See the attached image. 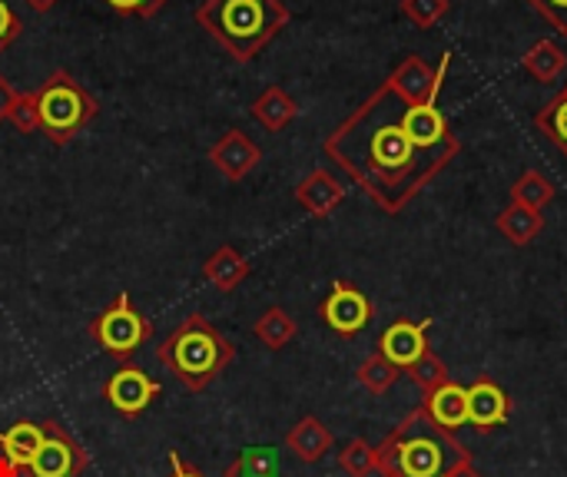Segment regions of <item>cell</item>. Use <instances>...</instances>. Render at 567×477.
Masks as SVG:
<instances>
[{"label":"cell","mask_w":567,"mask_h":477,"mask_svg":"<svg viewBox=\"0 0 567 477\" xmlns=\"http://www.w3.org/2000/svg\"><path fill=\"white\" fill-rule=\"evenodd\" d=\"M512 398L508 392L492 382V379H478L468 385V425L478 432V435H488L502 425L512 422Z\"/></svg>","instance_id":"10"},{"label":"cell","mask_w":567,"mask_h":477,"mask_svg":"<svg viewBox=\"0 0 567 477\" xmlns=\"http://www.w3.org/2000/svg\"><path fill=\"white\" fill-rule=\"evenodd\" d=\"M528 7H532L545 23H551L561 37H567V0H528Z\"/></svg>","instance_id":"30"},{"label":"cell","mask_w":567,"mask_h":477,"mask_svg":"<svg viewBox=\"0 0 567 477\" xmlns=\"http://www.w3.org/2000/svg\"><path fill=\"white\" fill-rule=\"evenodd\" d=\"M535 126H538V133H545L561 153L567 156V93L561 90L555 100H548L542 110H538V116H535Z\"/></svg>","instance_id":"23"},{"label":"cell","mask_w":567,"mask_h":477,"mask_svg":"<svg viewBox=\"0 0 567 477\" xmlns=\"http://www.w3.org/2000/svg\"><path fill=\"white\" fill-rule=\"evenodd\" d=\"M256 339L262 345H269V349H282V345H289L296 339V322L282 309H269L256 322Z\"/></svg>","instance_id":"25"},{"label":"cell","mask_w":567,"mask_h":477,"mask_svg":"<svg viewBox=\"0 0 567 477\" xmlns=\"http://www.w3.org/2000/svg\"><path fill=\"white\" fill-rule=\"evenodd\" d=\"M27 3H30L33 10H50V7H53V3H60V0H27Z\"/></svg>","instance_id":"35"},{"label":"cell","mask_w":567,"mask_h":477,"mask_svg":"<svg viewBox=\"0 0 567 477\" xmlns=\"http://www.w3.org/2000/svg\"><path fill=\"white\" fill-rule=\"evenodd\" d=\"M279 475V452L276 448H246L226 477H276Z\"/></svg>","instance_id":"24"},{"label":"cell","mask_w":567,"mask_h":477,"mask_svg":"<svg viewBox=\"0 0 567 477\" xmlns=\"http://www.w3.org/2000/svg\"><path fill=\"white\" fill-rule=\"evenodd\" d=\"M33 96L40 113V133L56 146L70 143L96 116V100L66 70H53Z\"/></svg>","instance_id":"5"},{"label":"cell","mask_w":567,"mask_h":477,"mask_svg":"<svg viewBox=\"0 0 567 477\" xmlns=\"http://www.w3.org/2000/svg\"><path fill=\"white\" fill-rule=\"evenodd\" d=\"M375 465L382 477H455L475 462L455 432H445L425 408H415L375 448Z\"/></svg>","instance_id":"2"},{"label":"cell","mask_w":567,"mask_h":477,"mask_svg":"<svg viewBox=\"0 0 567 477\" xmlns=\"http://www.w3.org/2000/svg\"><path fill=\"white\" fill-rule=\"evenodd\" d=\"M422 408L432 415L435 425H442L445 432H458L468 425V388L458 385L455 379H449L445 385H439L435 392L425 395Z\"/></svg>","instance_id":"14"},{"label":"cell","mask_w":567,"mask_h":477,"mask_svg":"<svg viewBox=\"0 0 567 477\" xmlns=\"http://www.w3.org/2000/svg\"><path fill=\"white\" fill-rule=\"evenodd\" d=\"M113 10L120 13H136V17H153L156 10H163L169 0H106Z\"/></svg>","instance_id":"31"},{"label":"cell","mask_w":567,"mask_h":477,"mask_svg":"<svg viewBox=\"0 0 567 477\" xmlns=\"http://www.w3.org/2000/svg\"><path fill=\"white\" fill-rule=\"evenodd\" d=\"M246 276H249V262L236 249H229V246H223L219 252H213L209 262H206V279L216 289H223V292H233Z\"/></svg>","instance_id":"21"},{"label":"cell","mask_w":567,"mask_h":477,"mask_svg":"<svg viewBox=\"0 0 567 477\" xmlns=\"http://www.w3.org/2000/svg\"><path fill=\"white\" fill-rule=\"evenodd\" d=\"M196 20L233 60L249 63L279 37L289 10L282 0H203Z\"/></svg>","instance_id":"3"},{"label":"cell","mask_w":567,"mask_h":477,"mask_svg":"<svg viewBox=\"0 0 567 477\" xmlns=\"http://www.w3.org/2000/svg\"><path fill=\"white\" fill-rule=\"evenodd\" d=\"M495 226H498V232H502L512 246L525 249V246H532V242L545 232V212H535V209H528V206L508 203V206L498 212Z\"/></svg>","instance_id":"15"},{"label":"cell","mask_w":567,"mask_h":477,"mask_svg":"<svg viewBox=\"0 0 567 477\" xmlns=\"http://www.w3.org/2000/svg\"><path fill=\"white\" fill-rule=\"evenodd\" d=\"M13 100H17V90H13V86H10V80L0 73V120H7V116H10Z\"/></svg>","instance_id":"33"},{"label":"cell","mask_w":567,"mask_h":477,"mask_svg":"<svg viewBox=\"0 0 567 477\" xmlns=\"http://www.w3.org/2000/svg\"><path fill=\"white\" fill-rule=\"evenodd\" d=\"M209 159H213V166H216L226 179H243V176H249V173L256 169V163H259V146H256L246 133L229 129V133L209 149Z\"/></svg>","instance_id":"13"},{"label":"cell","mask_w":567,"mask_h":477,"mask_svg":"<svg viewBox=\"0 0 567 477\" xmlns=\"http://www.w3.org/2000/svg\"><path fill=\"white\" fill-rule=\"evenodd\" d=\"M40 442H43V425L17 422V425H10L7 432H0V458H3L13 471H20V468H27V465L33 462Z\"/></svg>","instance_id":"16"},{"label":"cell","mask_w":567,"mask_h":477,"mask_svg":"<svg viewBox=\"0 0 567 477\" xmlns=\"http://www.w3.org/2000/svg\"><path fill=\"white\" fill-rule=\"evenodd\" d=\"M17 37H20V17L0 0V53H3Z\"/></svg>","instance_id":"32"},{"label":"cell","mask_w":567,"mask_h":477,"mask_svg":"<svg viewBox=\"0 0 567 477\" xmlns=\"http://www.w3.org/2000/svg\"><path fill=\"white\" fill-rule=\"evenodd\" d=\"M555 196H558L555 183H551L545 173H538V169H525V173L515 179V186H512V203L528 206V209H535V212H542L545 206H551Z\"/></svg>","instance_id":"20"},{"label":"cell","mask_w":567,"mask_h":477,"mask_svg":"<svg viewBox=\"0 0 567 477\" xmlns=\"http://www.w3.org/2000/svg\"><path fill=\"white\" fill-rule=\"evenodd\" d=\"M159 395V382H153L146 372H140L136 365H123L113 372V379L106 382V398L116 412L123 415H140L153 398Z\"/></svg>","instance_id":"11"},{"label":"cell","mask_w":567,"mask_h":477,"mask_svg":"<svg viewBox=\"0 0 567 477\" xmlns=\"http://www.w3.org/2000/svg\"><path fill=\"white\" fill-rule=\"evenodd\" d=\"M405 375H409V379H412V382L422 388V395L435 392L439 385H445V382L452 379L449 365H445V362H442V359H439L432 349H429V352H425V355H422V359H419V362H415V365H412Z\"/></svg>","instance_id":"26"},{"label":"cell","mask_w":567,"mask_h":477,"mask_svg":"<svg viewBox=\"0 0 567 477\" xmlns=\"http://www.w3.org/2000/svg\"><path fill=\"white\" fill-rule=\"evenodd\" d=\"M455 477H485V475H482V471H475V465H472V468H462Z\"/></svg>","instance_id":"36"},{"label":"cell","mask_w":567,"mask_h":477,"mask_svg":"<svg viewBox=\"0 0 567 477\" xmlns=\"http://www.w3.org/2000/svg\"><path fill=\"white\" fill-rule=\"evenodd\" d=\"M319 315H322V322H326L336 335L352 339V335H359V332L372 322L375 309H372L369 295H365L359 286L339 279V282H332L326 302L319 305Z\"/></svg>","instance_id":"7"},{"label":"cell","mask_w":567,"mask_h":477,"mask_svg":"<svg viewBox=\"0 0 567 477\" xmlns=\"http://www.w3.org/2000/svg\"><path fill=\"white\" fill-rule=\"evenodd\" d=\"M355 379H359V385L369 388L372 395H385L389 388H395V382L402 379V372H399L382 352H372V355L359 365Z\"/></svg>","instance_id":"22"},{"label":"cell","mask_w":567,"mask_h":477,"mask_svg":"<svg viewBox=\"0 0 567 477\" xmlns=\"http://www.w3.org/2000/svg\"><path fill=\"white\" fill-rule=\"evenodd\" d=\"M86 465V455L83 448L63 432L56 428L53 422L43 425V442L33 455V462L27 465V475L30 477H73L83 471Z\"/></svg>","instance_id":"8"},{"label":"cell","mask_w":567,"mask_h":477,"mask_svg":"<svg viewBox=\"0 0 567 477\" xmlns=\"http://www.w3.org/2000/svg\"><path fill=\"white\" fill-rule=\"evenodd\" d=\"M169 465H173V475H169V477H203V475H199V471H196V468L183 465V458H179L176 452L169 455Z\"/></svg>","instance_id":"34"},{"label":"cell","mask_w":567,"mask_h":477,"mask_svg":"<svg viewBox=\"0 0 567 477\" xmlns=\"http://www.w3.org/2000/svg\"><path fill=\"white\" fill-rule=\"evenodd\" d=\"M93 339H96V345L103 349V352H110V355H116V359H126V355H133L146 339H150V322L130 305V295L123 292L96 322H93Z\"/></svg>","instance_id":"6"},{"label":"cell","mask_w":567,"mask_h":477,"mask_svg":"<svg viewBox=\"0 0 567 477\" xmlns=\"http://www.w3.org/2000/svg\"><path fill=\"white\" fill-rule=\"evenodd\" d=\"M522 66L538 80V83H551L565 73L567 53L561 50L558 40H538L525 56H522Z\"/></svg>","instance_id":"19"},{"label":"cell","mask_w":567,"mask_h":477,"mask_svg":"<svg viewBox=\"0 0 567 477\" xmlns=\"http://www.w3.org/2000/svg\"><path fill=\"white\" fill-rule=\"evenodd\" d=\"M452 10L449 0H402V13L412 20V27L419 30H432L439 20H445Z\"/></svg>","instance_id":"28"},{"label":"cell","mask_w":567,"mask_h":477,"mask_svg":"<svg viewBox=\"0 0 567 477\" xmlns=\"http://www.w3.org/2000/svg\"><path fill=\"white\" fill-rule=\"evenodd\" d=\"M156 359L166 362L179 382H186L189 388H203L206 382H213L223 365H229L233 359V345L203 319V315H189L159 349Z\"/></svg>","instance_id":"4"},{"label":"cell","mask_w":567,"mask_h":477,"mask_svg":"<svg viewBox=\"0 0 567 477\" xmlns=\"http://www.w3.org/2000/svg\"><path fill=\"white\" fill-rule=\"evenodd\" d=\"M449 63L452 53L439 70L419 53L405 56L326 139V156L389 216H399L462 153L439 106Z\"/></svg>","instance_id":"1"},{"label":"cell","mask_w":567,"mask_h":477,"mask_svg":"<svg viewBox=\"0 0 567 477\" xmlns=\"http://www.w3.org/2000/svg\"><path fill=\"white\" fill-rule=\"evenodd\" d=\"M286 445L296 452V458L299 462H306V465H316L319 458H326V452L332 448V432L319 422V418H302L292 432H289V438H286Z\"/></svg>","instance_id":"18"},{"label":"cell","mask_w":567,"mask_h":477,"mask_svg":"<svg viewBox=\"0 0 567 477\" xmlns=\"http://www.w3.org/2000/svg\"><path fill=\"white\" fill-rule=\"evenodd\" d=\"M296 113H299V103H296L282 86H266V90L252 100V116H256V123H262V126L272 129V133L286 129V126L296 120Z\"/></svg>","instance_id":"17"},{"label":"cell","mask_w":567,"mask_h":477,"mask_svg":"<svg viewBox=\"0 0 567 477\" xmlns=\"http://www.w3.org/2000/svg\"><path fill=\"white\" fill-rule=\"evenodd\" d=\"M20 133H33L40 129V113H37V96L33 93H17L13 106H10V116H7Z\"/></svg>","instance_id":"29"},{"label":"cell","mask_w":567,"mask_h":477,"mask_svg":"<svg viewBox=\"0 0 567 477\" xmlns=\"http://www.w3.org/2000/svg\"><path fill=\"white\" fill-rule=\"evenodd\" d=\"M346 199V186L329 173V169H312L299 186H296V203L312 216V219H326L332 216Z\"/></svg>","instance_id":"12"},{"label":"cell","mask_w":567,"mask_h":477,"mask_svg":"<svg viewBox=\"0 0 567 477\" xmlns=\"http://www.w3.org/2000/svg\"><path fill=\"white\" fill-rule=\"evenodd\" d=\"M565 93H567V86H565Z\"/></svg>","instance_id":"37"},{"label":"cell","mask_w":567,"mask_h":477,"mask_svg":"<svg viewBox=\"0 0 567 477\" xmlns=\"http://www.w3.org/2000/svg\"><path fill=\"white\" fill-rule=\"evenodd\" d=\"M429 329H432V319H419V322H412V319H399V322H392L382 335H379V349L375 352H382L402 375L432 349L429 345Z\"/></svg>","instance_id":"9"},{"label":"cell","mask_w":567,"mask_h":477,"mask_svg":"<svg viewBox=\"0 0 567 477\" xmlns=\"http://www.w3.org/2000/svg\"><path fill=\"white\" fill-rule=\"evenodd\" d=\"M339 465H342V471L349 477H369L379 468L375 465V448L369 442H362V438H352L346 445V452L339 455Z\"/></svg>","instance_id":"27"}]
</instances>
